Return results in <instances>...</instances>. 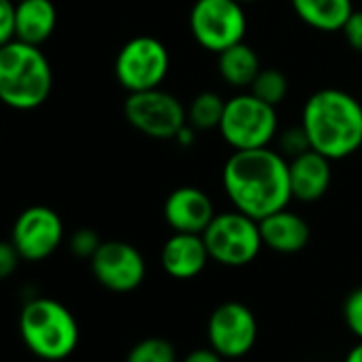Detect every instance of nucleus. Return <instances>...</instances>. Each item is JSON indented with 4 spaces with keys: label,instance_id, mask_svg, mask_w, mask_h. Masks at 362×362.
<instances>
[{
    "label": "nucleus",
    "instance_id": "a878e982",
    "mask_svg": "<svg viewBox=\"0 0 362 362\" xmlns=\"http://www.w3.org/2000/svg\"><path fill=\"white\" fill-rule=\"evenodd\" d=\"M16 39V0H0V47Z\"/></svg>",
    "mask_w": 362,
    "mask_h": 362
},
{
    "label": "nucleus",
    "instance_id": "20e7f679",
    "mask_svg": "<svg viewBox=\"0 0 362 362\" xmlns=\"http://www.w3.org/2000/svg\"><path fill=\"white\" fill-rule=\"evenodd\" d=\"M20 334L35 356L58 362L77 349L79 324L62 303L33 298L20 313Z\"/></svg>",
    "mask_w": 362,
    "mask_h": 362
},
{
    "label": "nucleus",
    "instance_id": "412c9836",
    "mask_svg": "<svg viewBox=\"0 0 362 362\" xmlns=\"http://www.w3.org/2000/svg\"><path fill=\"white\" fill-rule=\"evenodd\" d=\"M126 362H177V349L164 337H147L130 347Z\"/></svg>",
    "mask_w": 362,
    "mask_h": 362
},
{
    "label": "nucleus",
    "instance_id": "f257e3e1",
    "mask_svg": "<svg viewBox=\"0 0 362 362\" xmlns=\"http://www.w3.org/2000/svg\"><path fill=\"white\" fill-rule=\"evenodd\" d=\"M222 184L233 207L262 220L292 201L288 158L277 149H235L222 168Z\"/></svg>",
    "mask_w": 362,
    "mask_h": 362
},
{
    "label": "nucleus",
    "instance_id": "ddd939ff",
    "mask_svg": "<svg viewBox=\"0 0 362 362\" xmlns=\"http://www.w3.org/2000/svg\"><path fill=\"white\" fill-rule=\"evenodd\" d=\"M162 214L173 233L203 235L216 218V207L205 190L194 186H181L166 197Z\"/></svg>",
    "mask_w": 362,
    "mask_h": 362
},
{
    "label": "nucleus",
    "instance_id": "bb28decb",
    "mask_svg": "<svg viewBox=\"0 0 362 362\" xmlns=\"http://www.w3.org/2000/svg\"><path fill=\"white\" fill-rule=\"evenodd\" d=\"M22 256L11 241H0V281L11 277L18 271Z\"/></svg>",
    "mask_w": 362,
    "mask_h": 362
},
{
    "label": "nucleus",
    "instance_id": "0eeeda50",
    "mask_svg": "<svg viewBox=\"0 0 362 362\" xmlns=\"http://www.w3.org/2000/svg\"><path fill=\"white\" fill-rule=\"evenodd\" d=\"M188 26L203 49L220 54L243 41L247 16L239 0H194Z\"/></svg>",
    "mask_w": 362,
    "mask_h": 362
},
{
    "label": "nucleus",
    "instance_id": "393cba45",
    "mask_svg": "<svg viewBox=\"0 0 362 362\" xmlns=\"http://www.w3.org/2000/svg\"><path fill=\"white\" fill-rule=\"evenodd\" d=\"M100 237L92 230V228H81L77 233H73L69 245H71V252L79 258H92L96 254V250L100 247Z\"/></svg>",
    "mask_w": 362,
    "mask_h": 362
},
{
    "label": "nucleus",
    "instance_id": "2eb2a0df",
    "mask_svg": "<svg viewBox=\"0 0 362 362\" xmlns=\"http://www.w3.org/2000/svg\"><path fill=\"white\" fill-rule=\"evenodd\" d=\"M288 168L292 199L300 203H313L328 192L332 181V160H328L320 151L307 149L305 153L290 158Z\"/></svg>",
    "mask_w": 362,
    "mask_h": 362
},
{
    "label": "nucleus",
    "instance_id": "b1692460",
    "mask_svg": "<svg viewBox=\"0 0 362 362\" xmlns=\"http://www.w3.org/2000/svg\"><path fill=\"white\" fill-rule=\"evenodd\" d=\"M307 149H311L309 145V136L305 132L303 126H296V128H288L281 136H279V153L286 156L288 160L290 158H296L300 153H305Z\"/></svg>",
    "mask_w": 362,
    "mask_h": 362
},
{
    "label": "nucleus",
    "instance_id": "f03ea898",
    "mask_svg": "<svg viewBox=\"0 0 362 362\" xmlns=\"http://www.w3.org/2000/svg\"><path fill=\"white\" fill-rule=\"evenodd\" d=\"M300 126L311 149L332 162L362 147V105L345 90L322 88L313 92L303 107Z\"/></svg>",
    "mask_w": 362,
    "mask_h": 362
},
{
    "label": "nucleus",
    "instance_id": "c85d7f7f",
    "mask_svg": "<svg viewBox=\"0 0 362 362\" xmlns=\"http://www.w3.org/2000/svg\"><path fill=\"white\" fill-rule=\"evenodd\" d=\"M224 360L226 358H222L214 347H197L181 362H224Z\"/></svg>",
    "mask_w": 362,
    "mask_h": 362
},
{
    "label": "nucleus",
    "instance_id": "2f4dec72",
    "mask_svg": "<svg viewBox=\"0 0 362 362\" xmlns=\"http://www.w3.org/2000/svg\"><path fill=\"white\" fill-rule=\"evenodd\" d=\"M16 3H18V0H16Z\"/></svg>",
    "mask_w": 362,
    "mask_h": 362
},
{
    "label": "nucleus",
    "instance_id": "6ab92c4d",
    "mask_svg": "<svg viewBox=\"0 0 362 362\" xmlns=\"http://www.w3.org/2000/svg\"><path fill=\"white\" fill-rule=\"evenodd\" d=\"M260 58L245 41L230 45L228 49L218 54V73L233 88H247L254 83L260 73Z\"/></svg>",
    "mask_w": 362,
    "mask_h": 362
},
{
    "label": "nucleus",
    "instance_id": "423d86ee",
    "mask_svg": "<svg viewBox=\"0 0 362 362\" xmlns=\"http://www.w3.org/2000/svg\"><path fill=\"white\" fill-rule=\"evenodd\" d=\"M203 239L209 258L224 267H245L254 262L264 247L258 220L237 209L216 214L211 224L205 228Z\"/></svg>",
    "mask_w": 362,
    "mask_h": 362
},
{
    "label": "nucleus",
    "instance_id": "a211bd4d",
    "mask_svg": "<svg viewBox=\"0 0 362 362\" xmlns=\"http://www.w3.org/2000/svg\"><path fill=\"white\" fill-rule=\"evenodd\" d=\"M296 18L320 33H341L354 13L351 0H290Z\"/></svg>",
    "mask_w": 362,
    "mask_h": 362
},
{
    "label": "nucleus",
    "instance_id": "4468645a",
    "mask_svg": "<svg viewBox=\"0 0 362 362\" xmlns=\"http://www.w3.org/2000/svg\"><path fill=\"white\" fill-rule=\"evenodd\" d=\"M209 260L205 239L197 233H173L160 252L162 269L173 279H194Z\"/></svg>",
    "mask_w": 362,
    "mask_h": 362
},
{
    "label": "nucleus",
    "instance_id": "c756f323",
    "mask_svg": "<svg viewBox=\"0 0 362 362\" xmlns=\"http://www.w3.org/2000/svg\"><path fill=\"white\" fill-rule=\"evenodd\" d=\"M343 362H362V341H358L345 356Z\"/></svg>",
    "mask_w": 362,
    "mask_h": 362
},
{
    "label": "nucleus",
    "instance_id": "cd10ccee",
    "mask_svg": "<svg viewBox=\"0 0 362 362\" xmlns=\"http://www.w3.org/2000/svg\"><path fill=\"white\" fill-rule=\"evenodd\" d=\"M341 33H343L347 45L354 52L362 54V11H354Z\"/></svg>",
    "mask_w": 362,
    "mask_h": 362
},
{
    "label": "nucleus",
    "instance_id": "9d476101",
    "mask_svg": "<svg viewBox=\"0 0 362 362\" xmlns=\"http://www.w3.org/2000/svg\"><path fill=\"white\" fill-rule=\"evenodd\" d=\"M207 339L209 347H214L222 358H243L258 341V320L247 305L226 300L211 311L207 320Z\"/></svg>",
    "mask_w": 362,
    "mask_h": 362
},
{
    "label": "nucleus",
    "instance_id": "39448f33",
    "mask_svg": "<svg viewBox=\"0 0 362 362\" xmlns=\"http://www.w3.org/2000/svg\"><path fill=\"white\" fill-rule=\"evenodd\" d=\"M218 130L233 149L269 147L277 134V111L247 90L226 100Z\"/></svg>",
    "mask_w": 362,
    "mask_h": 362
},
{
    "label": "nucleus",
    "instance_id": "f3484780",
    "mask_svg": "<svg viewBox=\"0 0 362 362\" xmlns=\"http://www.w3.org/2000/svg\"><path fill=\"white\" fill-rule=\"evenodd\" d=\"M58 24V11L52 0H18L16 39L41 47L49 41Z\"/></svg>",
    "mask_w": 362,
    "mask_h": 362
},
{
    "label": "nucleus",
    "instance_id": "5701e85b",
    "mask_svg": "<svg viewBox=\"0 0 362 362\" xmlns=\"http://www.w3.org/2000/svg\"><path fill=\"white\" fill-rule=\"evenodd\" d=\"M341 313H343V322L347 326V330L358 339L362 341V286L351 290L345 300H343V307H341Z\"/></svg>",
    "mask_w": 362,
    "mask_h": 362
},
{
    "label": "nucleus",
    "instance_id": "dca6fc26",
    "mask_svg": "<svg viewBox=\"0 0 362 362\" xmlns=\"http://www.w3.org/2000/svg\"><path fill=\"white\" fill-rule=\"evenodd\" d=\"M258 226L264 247L277 254H296L305 250L311 239V228L307 220L290 211L288 207L258 220Z\"/></svg>",
    "mask_w": 362,
    "mask_h": 362
},
{
    "label": "nucleus",
    "instance_id": "7ed1b4c3",
    "mask_svg": "<svg viewBox=\"0 0 362 362\" xmlns=\"http://www.w3.org/2000/svg\"><path fill=\"white\" fill-rule=\"evenodd\" d=\"M52 88V64L41 47L18 39L0 47V103L16 111H33L45 105Z\"/></svg>",
    "mask_w": 362,
    "mask_h": 362
},
{
    "label": "nucleus",
    "instance_id": "aec40b11",
    "mask_svg": "<svg viewBox=\"0 0 362 362\" xmlns=\"http://www.w3.org/2000/svg\"><path fill=\"white\" fill-rule=\"evenodd\" d=\"M226 100L218 92H201L188 107V124L194 130H216L220 128Z\"/></svg>",
    "mask_w": 362,
    "mask_h": 362
},
{
    "label": "nucleus",
    "instance_id": "6e6552de",
    "mask_svg": "<svg viewBox=\"0 0 362 362\" xmlns=\"http://www.w3.org/2000/svg\"><path fill=\"white\" fill-rule=\"evenodd\" d=\"M170 69L166 45L149 35L132 37L115 56V79L128 92H145L160 88Z\"/></svg>",
    "mask_w": 362,
    "mask_h": 362
},
{
    "label": "nucleus",
    "instance_id": "7c9ffc66",
    "mask_svg": "<svg viewBox=\"0 0 362 362\" xmlns=\"http://www.w3.org/2000/svg\"><path fill=\"white\" fill-rule=\"evenodd\" d=\"M239 3H243V5H247V3H256V0H239Z\"/></svg>",
    "mask_w": 362,
    "mask_h": 362
},
{
    "label": "nucleus",
    "instance_id": "9b49d317",
    "mask_svg": "<svg viewBox=\"0 0 362 362\" xmlns=\"http://www.w3.org/2000/svg\"><path fill=\"white\" fill-rule=\"evenodd\" d=\"M64 239L62 218L45 205L24 209L11 230V243L20 252L22 260L41 262L49 258Z\"/></svg>",
    "mask_w": 362,
    "mask_h": 362
},
{
    "label": "nucleus",
    "instance_id": "f8f14e48",
    "mask_svg": "<svg viewBox=\"0 0 362 362\" xmlns=\"http://www.w3.org/2000/svg\"><path fill=\"white\" fill-rule=\"evenodd\" d=\"M96 281L117 294L136 290L147 273L143 254L126 241H103L90 258Z\"/></svg>",
    "mask_w": 362,
    "mask_h": 362
},
{
    "label": "nucleus",
    "instance_id": "4be33fe9",
    "mask_svg": "<svg viewBox=\"0 0 362 362\" xmlns=\"http://www.w3.org/2000/svg\"><path fill=\"white\" fill-rule=\"evenodd\" d=\"M250 92L260 100L277 107L288 94V77L279 69H260L254 83L250 86Z\"/></svg>",
    "mask_w": 362,
    "mask_h": 362
},
{
    "label": "nucleus",
    "instance_id": "1a4fd4ad",
    "mask_svg": "<svg viewBox=\"0 0 362 362\" xmlns=\"http://www.w3.org/2000/svg\"><path fill=\"white\" fill-rule=\"evenodd\" d=\"M124 115L134 130L158 141L175 139L188 124V109L184 103L160 88L128 94Z\"/></svg>",
    "mask_w": 362,
    "mask_h": 362
}]
</instances>
